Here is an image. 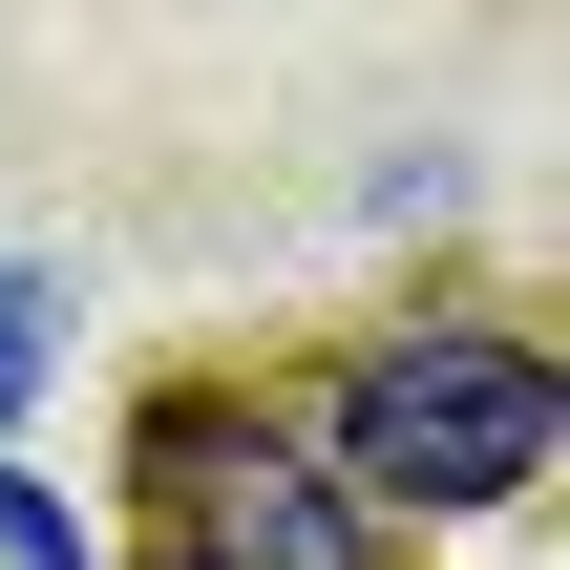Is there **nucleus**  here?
Masks as SVG:
<instances>
[{"mask_svg":"<svg viewBox=\"0 0 570 570\" xmlns=\"http://www.w3.org/2000/svg\"><path fill=\"white\" fill-rule=\"evenodd\" d=\"M550 444H570V381L529 338H487V317H402V338H360L338 402H317V465H338L360 508H423V529L529 508Z\"/></svg>","mask_w":570,"mask_h":570,"instance_id":"obj_1","label":"nucleus"},{"mask_svg":"<svg viewBox=\"0 0 570 570\" xmlns=\"http://www.w3.org/2000/svg\"><path fill=\"white\" fill-rule=\"evenodd\" d=\"M148 487H169V570H381V508H360L296 423H254V402H212V381L148 402Z\"/></svg>","mask_w":570,"mask_h":570,"instance_id":"obj_2","label":"nucleus"},{"mask_svg":"<svg viewBox=\"0 0 570 570\" xmlns=\"http://www.w3.org/2000/svg\"><path fill=\"white\" fill-rule=\"evenodd\" d=\"M0 570H85V508L21 465V423H0Z\"/></svg>","mask_w":570,"mask_h":570,"instance_id":"obj_3","label":"nucleus"}]
</instances>
